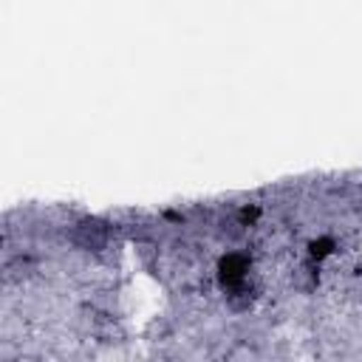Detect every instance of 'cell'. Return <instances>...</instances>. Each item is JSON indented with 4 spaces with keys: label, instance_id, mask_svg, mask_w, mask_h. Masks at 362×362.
Segmentation results:
<instances>
[{
    "label": "cell",
    "instance_id": "cell-1",
    "mask_svg": "<svg viewBox=\"0 0 362 362\" xmlns=\"http://www.w3.org/2000/svg\"><path fill=\"white\" fill-rule=\"evenodd\" d=\"M76 240H79L85 249H99V246H105L107 232H105V226H99V223H82V226H76Z\"/></svg>",
    "mask_w": 362,
    "mask_h": 362
}]
</instances>
